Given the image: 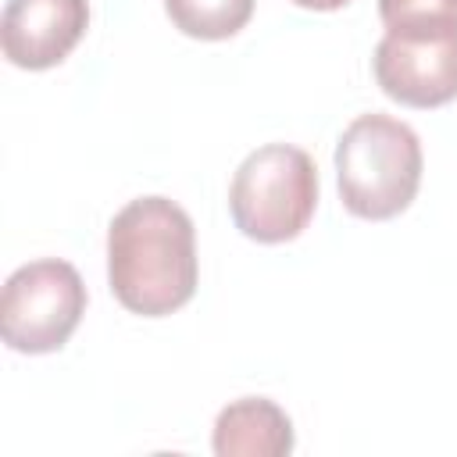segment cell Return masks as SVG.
Listing matches in <instances>:
<instances>
[{"mask_svg": "<svg viewBox=\"0 0 457 457\" xmlns=\"http://www.w3.org/2000/svg\"><path fill=\"white\" fill-rule=\"evenodd\" d=\"M196 228L168 196H136L107 225V282L118 303L164 318L196 293Z\"/></svg>", "mask_w": 457, "mask_h": 457, "instance_id": "6da1fadb", "label": "cell"}, {"mask_svg": "<svg viewBox=\"0 0 457 457\" xmlns=\"http://www.w3.org/2000/svg\"><path fill=\"white\" fill-rule=\"evenodd\" d=\"M421 139L418 132L382 111L357 114L336 143V186L350 214L386 221L411 207L421 186Z\"/></svg>", "mask_w": 457, "mask_h": 457, "instance_id": "7a4b0ae2", "label": "cell"}, {"mask_svg": "<svg viewBox=\"0 0 457 457\" xmlns=\"http://www.w3.org/2000/svg\"><path fill=\"white\" fill-rule=\"evenodd\" d=\"M318 207V168L293 143H264L250 150L228 186L236 228L253 243L296 239Z\"/></svg>", "mask_w": 457, "mask_h": 457, "instance_id": "3957f363", "label": "cell"}, {"mask_svg": "<svg viewBox=\"0 0 457 457\" xmlns=\"http://www.w3.org/2000/svg\"><path fill=\"white\" fill-rule=\"evenodd\" d=\"M86 314V286L75 264L43 257L14 268L4 282L0 336L18 353L61 350Z\"/></svg>", "mask_w": 457, "mask_h": 457, "instance_id": "277c9868", "label": "cell"}, {"mask_svg": "<svg viewBox=\"0 0 457 457\" xmlns=\"http://www.w3.org/2000/svg\"><path fill=\"white\" fill-rule=\"evenodd\" d=\"M378 89L403 107H443L457 100V32L453 36H393L386 32L371 57Z\"/></svg>", "mask_w": 457, "mask_h": 457, "instance_id": "5b68a950", "label": "cell"}, {"mask_svg": "<svg viewBox=\"0 0 457 457\" xmlns=\"http://www.w3.org/2000/svg\"><path fill=\"white\" fill-rule=\"evenodd\" d=\"M89 29V0H7L0 46L14 68L43 71L61 64Z\"/></svg>", "mask_w": 457, "mask_h": 457, "instance_id": "8992f818", "label": "cell"}, {"mask_svg": "<svg viewBox=\"0 0 457 457\" xmlns=\"http://www.w3.org/2000/svg\"><path fill=\"white\" fill-rule=\"evenodd\" d=\"M211 446L218 457H286L293 450V421L268 396H243L218 411Z\"/></svg>", "mask_w": 457, "mask_h": 457, "instance_id": "52a82bcc", "label": "cell"}, {"mask_svg": "<svg viewBox=\"0 0 457 457\" xmlns=\"http://www.w3.org/2000/svg\"><path fill=\"white\" fill-rule=\"evenodd\" d=\"M164 14L182 36L228 39L250 21L253 0H164Z\"/></svg>", "mask_w": 457, "mask_h": 457, "instance_id": "ba28073f", "label": "cell"}, {"mask_svg": "<svg viewBox=\"0 0 457 457\" xmlns=\"http://www.w3.org/2000/svg\"><path fill=\"white\" fill-rule=\"evenodd\" d=\"M378 18L386 32L428 39L457 32V0H378Z\"/></svg>", "mask_w": 457, "mask_h": 457, "instance_id": "9c48e42d", "label": "cell"}, {"mask_svg": "<svg viewBox=\"0 0 457 457\" xmlns=\"http://www.w3.org/2000/svg\"><path fill=\"white\" fill-rule=\"evenodd\" d=\"M296 7H307V11H339L346 7L350 0H293Z\"/></svg>", "mask_w": 457, "mask_h": 457, "instance_id": "30bf717a", "label": "cell"}]
</instances>
